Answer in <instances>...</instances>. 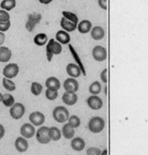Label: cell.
Returning <instances> with one entry per match:
<instances>
[{
    "instance_id": "1",
    "label": "cell",
    "mask_w": 148,
    "mask_h": 155,
    "mask_svg": "<svg viewBox=\"0 0 148 155\" xmlns=\"http://www.w3.org/2000/svg\"><path fill=\"white\" fill-rule=\"evenodd\" d=\"M105 126V122L103 118L96 116L90 119L88 122V129L92 133H100Z\"/></svg>"
},
{
    "instance_id": "2",
    "label": "cell",
    "mask_w": 148,
    "mask_h": 155,
    "mask_svg": "<svg viewBox=\"0 0 148 155\" xmlns=\"http://www.w3.org/2000/svg\"><path fill=\"white\" fill-rule=\"evenodd\" d=\"M53 118L58 123H64L69 118V111L64 106H57L53 110Z\"/></svg>"
},
{
    "instance_id": "3",
    "label": "cell",
    "mask_w": 148,
    "mask_h": 155,
    "mask_svg": "<svg viewBox=\"0 0 148 155\" xmlns=\"http://www.w3.org/2000/svg\"><path fill=\"white\" fill-rule=\"evenodd\" d=\"M47 59L51 61L53 55H59L62 52V46L59 42H56L54 38L49 40V43L46 46Z\"/></svg>"
},
{
    "instance_id": "4",
    "label": "cell",
    "mask_w": 148,
    "mask_h": 155,
    "mask_svg": "<svg viewBox=\"0 0 148 155\" xmlns=\"http://www.w3.org/2000/svg\"><path fill=\"white\" fill-rule=\"evenodd\" d=\"M26 112V108L25 106L20 103V102H17V103H14L11 107H10V110H9V113H10V116L14 119V120H19L21 119L24 114Z\"/></svg>"
},
{
    "instance_id": "5",
    "label": "cell",
    "mask_w": 148,
    "mask_h": 155,
    "mask_svg": "<svg viewBox=\"0 0 148 155\" xmlns=\"http://www.w3.org/2000/svg\"><path fill=\"white\" fill-rule=\"evenodd\" d=\"M48 130L49 128L46 126H42L40 127L36 131V140L41 143V144H47L51 140L48 135Z\"/></svg>"
},
{
    "instance_id": "6",
    "label": "cell",
    "mask_w": 148,
    "mask_h": 155,
    "mask_svg": "<svg viewBox=\"0 0 148 155\" xmlns=\"http://www.w3.org/2000/svg\"><path fill=\"white\" fill-rule=\"evenodd\" d=\"M19 72V67L16 63H10L7 65L3 69V75L7 79H14Z\"/></svg>"
},
{
    "instance_id": "7",
    "label": "cell",
    "mask_w": 148,
    "mask_h": 155,
    "mask_svg": "<svg viewBox=\"0 0 148 155\" xmlns=\"http://www.w3.org/2000/svg\"><path fill=\"white\" fill-rule=\"evenodd\" d=\"M92 55L96 61H100V62L105 61L107 58L106 49L102 46H96L92 50Z\"/></svg>"
},
{
    "instance_id": "8",
    "label": "cell",
    "mask_w": 148,
    "mask_h": 155,
    "mask_svg": "<svg viewBox=\"0 0 148 155\" xmlns=\"http://www.w3.org/2000/svg\"><path fill=\"white\" fill-rule=\"evenodd\" d=\"M20 134L26 139H31L36 134L35 126L31 123H25L20 128Z\"/></svg>"
},
{
    "instance_id": "9",
    "label": "cell",
    "mask_w": 148,
    "mask_h": 155,
    "mask_svg": "<svg viewBox=\"0 0 148 155\" xmlns=\"http://www.w3.org/2000/svg\"><path fill=\"white\" fill-rule=\"evenodd\" d=\"M64 89L65 91L70 92H77L79 89L78 81L75 78H68L64 81Z\"/></svg>"
},
{
    "instance_id": "10",
    "label": "cell",
    "mask_w": 148,
    "mask_h": 155,
    "mask_svg": "<svg viewBox=\"0 0 148 155\" xmlns=\"http://www.w3.org/2000/svg\"><path fill=\"white\" fill-rule=\"evenodd\" d=\"M87 103L88 105V107L94 110H100L103 107V101L101 100L100 97L96 96V95H92L90 96L87 100Z\"/></svg>"
},
{
    "instance_id": "11",
    "label": "cell",
    "mask_w": 148,
    "mask_h": 155,
    "mask_svg": "<svg viewBox=\"0 0 148 155\" xmlns=\"http://www.w3.org/2000/svg\"><path fill=\"white\" fill-rule=\"evenodd\" d=\"M46 120L45 115L40 111H34L29 115V121L34 126H41Z\"/></svg>"
},
{
    "instance_id": "12",
    "label": "cell",
    "mask_w": 148,
    "mask_h": 155,
    "mask_svg": "<svg viewBox=\"0 0 148 155\" xmlns=\"http://www.w3.org/2000/svg\"><path fill=\"white\" fill-rule=\"evenodd\" d=\"M78 97L76 94V92H70V91H65L63 96H62V101L65 105L68 106H73L77 102Z\"/></svg>"
},
{
    "instance_id": "13",
    "label": "cell",
    "mask_w": 148,
    "mask_h": 155,
    "mask_svg": "<svg viewBox=\"0 0 148 155\" xmlns=\"http://www.w3.org/2000/svg\"><path fill=\"white\" fill-rule=\"evenodd\" d=\"M28 141H27V139L24 138V137H18L15 140V147L17 149V151L19 152H25L28 149Z\"/></svg>"
},
{
    "instance_id": "14",
    "label": "cell",
    "mask_w": 148,
    "mask_h": 155,
    "mask_svg": "<svg viewBox=\"0 0 148 155\" xmlns=\"http://www.w3.org/2000/svg\"><path fill=\"white\" fill-rule=\"evenodd\" d=\"M70 146H71V148L74 150H76V151H81L86 147V141H85V140L83 138L77 137V138H74L71 140Z\"/></svg>"
},
{
    "instance_id": "15",
    "label": "cell",
    "mask_w": 148,
    "mask_h": 155,
    "mask_svg": "<svg viewBox=\"0 0 148 155\" xmlns=\"http://www.w3.org/2000/svg\"><path fill=\"white\" fill-rule=\"evenodd\" d=\"M66 72L71 78H78L81 75V68L77 64L69 63L66 66Z\"/></svg>"
},
{
    "instance_id": "16",
    "label": "cell",
    "mask_w": 148,
    "mask_h": 155,
    "mask_svg": "<svg viewBox=\"0 0 148 155\" xmlns=\"http://www.w3.org/2000/svg\"><path fill=\"white\" fill-rule=\"evenodd\" d=\"M60 26L61 28L66 31V32H73L77 29V24L72 22L71 20H68L67 18H62L61 21H60Z\"/></svg>"
},
{
    "instance_id": "17",
    "label": "cell",
    "mask_w": 148,
    "mask_h": 155,
    "mask_svg": "<svg viewBox=\"0 0 148 155\" xmlns=\"http://www.w3.org/2000/svg\"><path fill=\"white\" fill-rule=\"evenodd\" d=\"M46 87L52 91H58L61 87V83L55 77H49L46 81Z\"/></svg>"
},
{
    "instance_id": "18",
    "label": "cell",
    "mask_w": 148,
    "mask_h": 155,
    "mask_svg": "<svg viewBox=\"0 0 148 155\" xmlns=\"http://www.w3.org/2000/svg\"><path fill=\"white\" fill-rule=\"evenodd\" d=\"M61 133L64 136V138H65L67 140H70V139H72L74 136H75L76 130H75V128H73L67 122V123L64 124V126L62 128V130H61Z\"/></svg>"
},
{
    "instance_id": "19",
    "label": "cell",
    "mask_w": 148,
    "mask_h": 155,
    "mask_svg": "<svg viewBox=\"0 0 148 155\" xmlns=\"http://www.w3.org/2000/svg\"><path fill=\"white\" fill-rule=\"evenodd\" d=\"M55 39L60 43V44H64L66 45L70 42L71 38L68 34V32L65 31V30H59L56 32L55 34Z\"/></svg>"
},
{
    "instance_id": "20",
    "label": "cell",
    "mask_w": 148,
    "mask_h": 155,
    "mask_svg": "<svg viewBox=\"0 0 148 155\" xmlns=\"http://www.w3.org/2000/svg\"><path fill=\"white\" fill-rule=\"evenodd\" d=\"M12 57V52L8 47L0 46V62H8Z\"/></svg>"
},
{
    "instance_id": "21",
    "label": "cell",
    "mask_w": 148,
    "mask_h": 155,
    "mask_svg": "<svg viewBox=\"0 0 148 155\" xmlns=\"http://www.w3.org/2000/svg\"><path fill=\"white\" fill-rule=\"evenodd\" d=\"M90 32H91V37L95 40H101L105 37V30L103 29L102 27H99V26L92 28Z\"/></svg>"
},
{
    "instance_id": "22",
    "label": "cell",
    "mask_w": 148,
    "mask_h": 155,
    "mask_svg": "<svg viewBox=\"0 0 148 155\" xmlns=\"http://www.w3.org/2000/svg\"><path fill=\"white\" fill-rule=\"evenodd\" d=\"M77 28L78 29V31L81 34H87V33L90 32V30L92 28V23L89 20H87V19L82 20L80 23L77 24Z\"/></svg>"
},
{
    "instance_id": "23",
    "label": "cell",
    "mask_w": 148,
    "mask_h": 155,
    "mask_svg": "<svg viewBox=\"0 0 148 155\" xmlns=\"http://www.w3.org/2000/svg\"><path fill=\"white\" fill-rule=\"evenodd\" d=\"M48 135H49V138L51 140H54V141H57L61 139L62 137V133H61V130L56 128V127H51L49 128L48 130Z\"/></svg>"
},
{
    "instance_id": "24",
    "label": "cell",
    "mask_w": 148,
    "mask_h": 155,
    "mask_svg": "<svg viewBox=\"0 0 148 155\" xmlns=\"http://www.w3.org/2000/svg\"><path fill=\"white\" fill-rule=\"evenodd\" d=\"M48 41V38L45 33H39L34 38V43L39 47L46 45Z\"/></svg>"
},
{
    "instance_id": "25",
    "label": "cell",
    "mask_w": 148,
    "mask_h": 155,
    "mask_svg": "<svg viewBox=\"0 0 148 155\" xmlns=\"http://www.w3.org/2000/svg\"><path fill=\"white\" fill-rule=\"evenodd\" d=\"M16 5H17L16 0H3L1 4H0V7L6 11H10L13 8H15Z\"/></svg>"
},
{
    "instance_id": "26",
    "label": "cell",
    "mask_w": 148,
    "mask_h": 155,
    "mask_svg": "<svg viewBox=\"0 0 148 155\" xmlns=\"http://www.w3.org/2000/svg\"><path fill=\"white\" fill-rule=\"evenodd\" d=\"M102 86L99 81H94L90 86H89V92L92 95H97L101 92Z\"/></svg>"
},
{
    "instance_id": "27",
    "label": "cell",
    "mask_w": 148,
    "mask_h": 155,
    "mask_svg": "<svg viewBox=\"0 0 148 155\" xmlns=\"http://www.w3.org/2000/svg\"><path fill=\"white\" fill-rule=\"evenodd\" d=\"M31 92L33 95L35 96H39L41 93H42V91H43V86L39 83V82H33L31 84Z\"/></svg>"
},
{
    "instance_id": "28",
    "label": "cell",
    "mask_w": 148,
    "mask_h": 155,
    "mask_svg": "<svg viewBox=\"0 0 148 155\" xmlns=\"http://www.w3.org/2000/svg\"><path fill=\"white\" fill-rule=\"evenodd\" d=\"M2 102L6 107H11L15 103V98L9 93L4 94L2 97Z\"/></svg>"
},
{
    "instance_id": "29",
    "label": "cell",
    "mask_w": 148,
    "mask_h": 155,
    "mask_svg": "<svg viewBox=\"0 0 148 155\" xmlns=\"http://www.w3.org/2000/svg\"><path fill=\"white\" fill-rule=\"evenodd\" d=\"M2 84H3V87L6 90H8V91H14L16 90V84L10 79L4 78L3 81H2Z\"/></svg>"
},
{
    "instance_id": "30",
    "label": "cell",
    "mask_w": 148,
    "mask_h": 155,
    "mask_svg": "<svg viewBox=\"0 0 148 155\" xmlns=\"http://www.w3.org/2000/svg\"><path fill=\"white\" fill-rule=\"evenodd\" d=\"M68 123L73 127V128H78L81 124V120L80 118H78L77 115H72V116H69L68 120H67Z\"/></svg>"
},
{
    "instance_id": "31",
    "label": "cell",
    "mask_w": 148,
    "mask_h": 155,
    "mask_svg": "<svg viewBox=\"0 0 148 155\" xmlns=\"http://www.w3.org/2000/svg\"><path fill=\"white\" fill-rule=\"evenodd\" d=\"M62 15H63L64 18H67L68 20H71L74 23H76V24L78 23V18H77V15H75L74 13H71V12H68V11H63Z\"/></svg>"
},
{
    "instance_id": "32",
    "label": "cell",
    "mask_w": 148,
    "mask_h": 155,
    "mask_svg": "<svg viewBox=\"0 0 148 155\" xmlns=\"http://www.w3.org/2000/svg\"><path fill=\"white\" fill-rule=\"evenodd\" d=\"M46 97L49 101H55L58 97V92L57 91H52V90L47 89L46 91Z\"/></svg>"
},
{
    "instance_id": "33",
    "label": "cell",
    "mask_w": 148,
    "mask_h": 155,
    "mask_svg": "<svg viewBox=\"0 0 148 155\" xmlns=\"http://www.w3.org/2000/svg\"><path fill=\"white\" fill-rule=\"evenodd\" d=\"M8 20H10V16L8 13V11L4 9H0V22L8 21Z\"/></svg>"
},
{
    "instance_id": "34",
    "label": "cell",
    "mask_w": 148,
    "mask_h": 155,
    "mask_svg": "<svg viewBox=\"0 0 148 155\" xmlns=\"http://www.w3.org/2000/svg\"><path fill=\"white\" fill-rule=\"evenodd\" d=\"M10 26H11L10 20L0 22V31H1V32H6V31H8V30L9 29Z\"/></svg>"
},
{
    "instance_id": "35",
    "label": "cell",
    "mask_w": 148,
    "mask_h": 155,
    "mask_svg": "<svg viewBox=\"0 0 148 155\" xmlns=\"http://www.w3.org/2000/svg\"><path fill=\"white\" fill-rule=\"evenodd\" d=\"M87 155H101V150L96 147H90L87 150Z\"/></svg>"
},
{
    "instance_id": "36",
    "label": "cell",
    "mask_w": 148,
    "mask_h": 155,
    "mask_svg": "<svg viewBox=\"0 0 148 155\" xmlns=\"http://www.w3.org/2000/svg\"><path fill=\"white\" fill-rule=\"evenodd\" d=\"M100 78H101V80L104 83H106L107 82V68H105L101 74H100Z\"/></svg>"
},
{
    "instance_id": "37",
    "label": "cell",
    "mask_w": 148,
    "mask_h": 155,
    "mask_svg": "<svg viewBox=\"0 0 148 155\" xmlns=\"http://www.w3.org/2000/svg\"><path fill=\"white\" fill-rule=\"evenodd\" d=\"M98 5L102 9L106 10L107 9V0H98Z\"/></svg>"
},
{
    "instance_id": "38",
    "label": "cell",
    "mask_w": 148,
    "mask_h": 155,
    "mask_svg": "<svg viewBox=\"0 0 148 155\" xmlns=\"http://www.w3.org/2000/svg\"><path fill=\"white\" fill-rule=\"evenodd\" d=\"M5 133H6V130L4 128V126L2 124H0V140L5 136Z\"/></svg>"
},
{
    "instance_id": "39",
    "label": "cell",
    "mask_w": 148,
    "mask_h": 155,
    "mask_svg": "<svg viewBox=\"0 0 148 155\" xmlns=\"http://www.w3.org/2000/svg\"><path fill=\"white\" fill-rule=\"evenodd\" d=\"M5 38H6V36L4 34V32H1L0 31V46H2L5 42Z\"/></svg>"
},
{
    "instance_id": "40",
    "label": "cell",
    "mask_w": 148,
    "mask_h": 155,
    "mask_svg": "<svg viewBox=\"0 0 148 155\" xmlns=\"http://www.w3.org/2000/svg\"><path fill=\"white\" fill-rule=\"evenodd\" d=\"M38 1L41 3V4H44V5H48V4H50L53 0H38Z\"/></svg>"
},
{
    "instance_id": "41",
    "label": "cell",
    "mask_w": 148,
    "mask_h": 155,
    "mask_svg": "<svg viewBox=\"0 0 148 155\" xmlns=\"http://www.w3.org/2000/svg\"><path fill=\"white\" fill-rule=\"evenodd\" d=\"M101 155H107V150H104L103 151H101Z\"/></svg>"
},
{
    "instance_id": "42",
    "label": "cell",
    "mask_w": 148,
    "mask_h": 155,
    "mask_svg": "<svg viewBox=\"0 0 148 155\" xmlns=\"http://www.w3.org/2000/svg\"><path fill=\"white\" fill-rule=\"evenodd\" d=\"M2 97H3V94H2V93H0V102L2 101Z\"/></svg>"
}]
</instances>
